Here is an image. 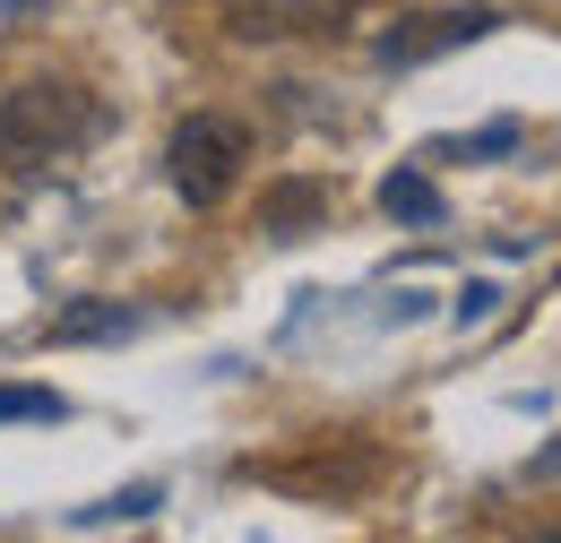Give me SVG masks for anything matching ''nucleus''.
<instances>
[{
    "label": "nucleus",
    "instance_id": "f03ea898",
    "mask_svg": "<svg viewBox=\"0 0 561 543\" xmlns=\"http://www.w3.org/2000/svg\"><path fill=\"white\" fill-rule=\"evenodd\" d=\"M242 164H251V130L225 122V113H191L173 130V147H164V173H173L182 207H225L233 182H242Z\"/></svg>",
    "mask_w": 561,
    "mask_h": 543
},
{
    "label": "nucleus",
    "instance_id": "7ed1b4c3",
    "mask_svg": "<svg viewBox=\"0 0 561 543\" xmlns=\"http://www.w3.org/2000/svg\"><path fill=\"white\" fill-rule=\"evenodd\" d=\"M492 26H501V18H492L484 0H458V9H415V18H398V26H389L371 53H380L389 69H415V61H440V53H458V44H484Z\"/></svg>",
    "mask_w": 561,
    "mask_h": 543
},
{
    "label": "nucleus",
    "instance_id": "0eeeda50",
    "mask_svg": "<svg viewBox=\"0 0 561 543\" xmlns=\"http://www.w3.org/2000/svg\"><path fill=\"white\" fill-rule=\"evenodd\" d=\"M61 414H70L61 389H26V380H9V389H0V423H61Z\"/></svg>",
    "mask_w": 561,
    "mask_h": 543
},
{
    "label": "nucleus",
    "instance_id": "f257e3e1",
    "mask_svg": "<svg viewBox=\"0 0 561 543\" xmlns=\"http://www.w3.org/2000/svg\"><path fill=\"white\" fill-rule=\"evenodd\" d=\"M95 130H104V113H95L78 86H61V78H35V86H9V95H0V164H9V173L70 164Z\"/></svg>",
    "mask_w": 561,
    "mask_h": 543
},
{
    "label": "nucleus",
    "instance_id": "39448f33",
    "mask_svg": "<svg viewBox=\"0 0 561 543\" xmlns=\"http://www.w3.org/2000/svg\"><path fill=\"white\" fill-rule=\"evenodd\" d=\"M147 328V311H130V302H70L44 337L53 345H104V337H139Z\"/></svg>",
    "mask_w": 561,
    "mask_h": 543
},
{
    "label": "nucleus",
    "instance_id": "20e7f679",
    "mask_svg": "<svg viewBox=\"0 0 561 543\" xmlns=\"http://www.w3.org/2000/svg\"><path fill=\"white\" fill-rule=\"evenodd\" d=\"M216 9H225V35L285 44V35H329V26H346L363 0H216Z\"/></svg>",
    "mask_w": 561,
    "mask_h": 543
},
{
    "label": "nucleus",
    "instance_id": "6e6552de",
    "mask_svg": "<svg viewBox=\"0 0 561 543\" xmlns=\"http://www.w3.org/2000/svg\"><path fill=\"white\" fill-rule=\"evenodd\" d=\"M156 509H164V492H156V483H130V492H113V500L78 509V527H122V518H156Z\"/></svg>",
    "mask_w": 561,
    "mask_h": 543
},
{
    "label": "nucleus",
    "instance_id": "1a4fd4ad",
    "mask_svg": "<svg viewBox=\"0 0 561 543\" xmlns=\"http://www.w3.org/2000/svg\"><path fill=\"white\" fill-rule=\"evenodd\" d=\"M510 147H518V122H492V130L458 138V147H440V155H510Z\"/></svg>",
    "mask_w": 561,
    "mask_h": 543
},
{
    "label": "nucleus",
    "instance_id": "9b49d317",
    "mask_svg": "<svg viewBox=\"0 0 561 543\" xmlns=\"http://www.w3.org/2000/svg\"><path fill=\"white\" fill-rule=\"evenodd\" d=\"M527 483H561V440H553V449H536V458H527Z\"/></svg>",
    "mask_w": 561,
    "mask_h": 543
},
{
    "label": "nucleus",
    "instance_id": "423d86ee",
    "mask_svg": "<svg viewBox=\"0 0 561 543\" xmlns=\"http://www.w3.org/2000/svg\"><path fill=\"white\" fill-rule=\"evenodd\" d=\"M380 207H389L398 224H440V216H449L440 190H432V173H415V164H398V173L380 182Z\"/></svg>",
    "mask_w": 561,
    "mask_h": 543
},
{
    "label": "nucleus",
    "instance_id": "9d476101",
    "mask_svg": "<svg viewBox=\"0 0 561 543\" xmlns=\"http://www.w3.org/2000/svg\"><path fill=\"white\" fill-rule=\"evenodd\" d=\"M492 302H501L492 285H467V293H458V328H484V320H492Z\"/></svg>",
    "mask_w": 561,
    "mask_h": 543
}]
</instances>
